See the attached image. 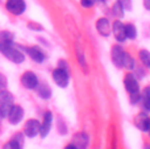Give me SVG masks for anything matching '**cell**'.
Returning <instances> with one entry per match:
<instances>
[{
    "label": "cell",
    "mask_w": 150,
    "mask_h": 149,
    "mask_svg": "<svg viewBox=\"0 0 150 149\" xmlns=\"http://www.w3.org/2000/svg\"><path fill=\"white\" fill-rule=\"evenodd\" d=\"M0 53L5 55V58L13 63H23L25 60V55L21 50L13 45V42H7V41H0Z\"/></svg>",
    "instance_id": "1"
},
{
    "label": "cell",
    "mask_w": 150,
    "mask_h": 149,
    "mask_svg": "<svg viewBox=\"0 0 150 149\" xmlns=\"http://www.w3.org/2000/svg\"><path fill=\"white\" fill-rule=\"evenodd\" d=\"M13 106V95L7 90L0 91V116L7 118Z\"/></svg>",
    "instance_id": "2"
},
{
    "label": "cell",
    "mask_w": 150,
    "mask_h": 149,
    "mask_svg": "<svg viewBox=\"0 0 150 149\" xmlns=\"http://www.w3.org/2000/svg\"><path fill=\"white\" fill-rule=\"evenodd\" d=\"M5 8L8 12H11L15 16H20L25 12L26 4L24 0H7L5 3Z\"/></svg>",
    "instance_id": "3"
},
{
    "label": "cell",
    "mask_w": 150,
    "mask_h": 149,
    "mask_svg": "<svg viewBox=\"0 0 150 149\" xmlns=\"http://www.w3.org/2000/svg\"><path fill=\"white\" fill-rule=\"evenodd\" d=\"M53 79H54L55 84L65 89V87H67L69 81H70V74H69V71L63 70V69L57 67L53 71Z\"/></svg>",
    "instance_id": "4"
},
{
    "label": "cell",
    "mask_w": 150,
    "mask_h": 149,
    "mask_svg": "<svg viewBox=\"0 0 150 149\" xmlns=\"http://www.w3.org/2000/svg\"><path fill=\"white\" fill-rule=\"evenodd\" d=\"M21 84L28 90H34L38 86V78L33 71H25L21 75Z\"/></svg>",
    "instance_id": "5"
},
{
    "label": "cell",
    "mask_w": 150,
    "mask_h": 149,
    "mask_svg": "<svg viewBox=\"0 0 150 149\" xmlns=\"http://www.w3.org/2000/svg\"><path fill=\"white\" fill-rule=\"evenodd\" d=\"M52 123H53V114L50 111H46L44 115L42 123H40V136L42 139H45L49 135L50 128H52Z\"/></svg>",
    "instance_id": "6"
},
{
    "label": "cell",
    "mask_w": 150,
    "mask_h": 149,
    "mask_svg": "<svg viewBox=\"0 0 150 149\" xmlns=\"http://www.w3.org/2000/svg\"><path fill=\"white\" fill-rule=\"evenodd\" d=\"M24 133L26 137H36L40 133V121L36 119H29L24 126Z\"/></svg>",
    "instance_id": "7"
},
{
    "label": "cell",
    "mask_w": 150,
    "mask_h": 149,
    "mask_svg": "<svg viewBox=\"0 0 150 149\" xmlns=\"http://www.w3.org/2000/svg\"><path fill=\"white\" fill-rule=\"evenodd\" d=\"M7 118H8V120H9V123L13 124V126L18 124L21 120H23V118H24V110H23V107H21V106H17V104H13Z\"/></svg>",
    "instance_id": "8"
},
{
    "label": "cell",
    "mask_w": 150,
    "mask_h": 149,
    "mask_svg": "<svg viewBox=\"0 0 150 149\" xmlns=\"http://www.w3.org/2000/svg\"><path fill=\"white\" fill-rule=\"evenodd\" d=\"M23 49H24V52H25L26 54H28L29 57L37 63L44 62L45 58H46V55L44 54V52L37 46H28V48H23Z\"/></svg>",
    "instance_id": "9"
},
{
    "label": "cell",
    "mask_w": 150,
    "mask_h": 149,
    "mask_svg": "<svg viewBox=\"0 0 150 149\" xmlns=\"http://www.w3.org/2000/svg\"><path fill=\"white\" fill-rule=\"evenodd\" d=\"M112 33L117 42H124L127 40L125 36V24H122L120 20H116L112 24Z\"/></svg>",
    "instance_id": "10"
},
{
    "label": "cell",
    "mask_w": 150,
    "mask_h": 149,
    "mask_svg": "<svg viewBox=\"0 0 150 149\" xmlns=\"http://www.w3.org/2000/svg\"><path fill=\"white\" fill-rule=\"evenodd\" d=\"M124 86L127 89V91L129 94H133V92H138L140 91V84H138V81L136 79V77L133 74L128 73L127 75L124 77Z\"/></svg>",
    "instance_id": "11"
},
{
    "label": "cell",
    "mask_w": 150,
    "mask_h": 149,
    "mask_svg": "<svg viewBox=\"0 0 150 149\" xmlns=\"http://www.w3.org/2000/svg\"><path fill=\"white\" fill-rule=\"evenodd\" d=\"M134 124L140 131L142 132H149L150 128V118L145 112H140L134 119Z\"/></svg>",
    "instance_id": "12"
},
{
    "label": "cell",
    "mask_w": 150,
    "mask_h": 149,
    "mask_svg": "<svg viewBox=\"0 0 150 149\" xmlns=\"http://www.w3.org/2000/svg\"><path fill=\"white\" fill-rule=\"evenodd\" d=\"M125 55V50L122 49L120 45H115L112 48V62L117 66V67H122V60Z\"/></svg>",
    "instance_id": "13"
},
{
    "label": "cell",
    "mask_w": 150,
    "mask_h": 149,
    "mask_svg": "<svg viewBox=\"0 0 150 149\" xmlns=\"http://www.w3.org/2000/svg\"><path fill=\"white\" fill-rule=\"evenodd\" d=\"M96 31L101 34L103 37H108L111 34V24L109 20L105 17H101L96 21Z\"/></svg>",
    "instance_id": "14"
},
{
    "label": "cell",
    "mask_w": 150,
    "mask_h": 149,
    "mask_svg": "<svg viewBox=\"0 0 150 149\" xmlns=\"http://www.w3.org/2000/svg\"><path fill=\"white\" fill-rule=\"evenodd\" d=\"M23 143H24L23 135L16 133L12 140L7 141L4 145H3V149H23Z\"/></svg>",
    "instance_id": "15"
},
{
    "label": "cell",
    "mask_w": 150,
    "mask_h": 149,
    "mask_svg": "<svg viewBox=\"0 0 150 149\" xmlns=\"http://www.w3.org/2000/svg\"><path fill=\"white\" fill-rule=\"evenodd\" d=\"M73 144L76 147V149H86L88 145V136L83 132L80 133H76L74 136V143Z\"/></svg>",
    "instance_id": "16"
},
{
    "label": "cell",
    "mask_w": 150,
    "mask_h": 149,
    "mask_svg": "<svg viewBox=\"0 0 150 149\" xmlns=\"http://www.w3.org/2000/svg\"><path fill=\"white\" fill-rule=\"evenodd\" d=\"M37 89V94L40 95V96L42 98V99H50V96H52V89L49 87V84L46 83H42L36 87Z\"/></svg>",
    "instance_id": "17"
},
{
    "label": "cell",
    "mask_w": 150,
    "mask_h": 149,
    "mask_svg": "<svg viewBox=\"0 0 150 149\" xmlns=\"http://www.w3.org/2000/svg\"><path fill=\"white\" fill-rule=\"evenodd\" d=\"M141 102H142L144 110L146 112H150V86H146L141 95Z\"/></svg>",
    "instance_id": "18"
},
{
    "label": "cell",
    "mask_w": 150,
    "mask_h": 149,
    "mask_svg": "<svg viewBox=\"0 0 150 149\" xmlns=\"http://www.w3.org/2000/svg\"><path fill=\"white\" fill-rule=\"evenodd\" d=\"M112 13H113L116 17H120V18L124 17V5L121 4L120 0H117L113 4V7H112Z\"/></svg>",
    "instance_id": "19"
},
{
    "label": "cell",
    "mask_w": 150,
    "mask_h": 149,
    "mask_svg": "<svg viewBox=\"0 0 150 149\" xmlns=\"http://www.w3.org/2000/svg\"><path fill=\"white\" fill-rule=\"evenodd\" d=\"M125 36L129 40H134L137 37V29L133 24H125Z\"/></svg>",
    "instance_id": "20"
},
{
    "label": "cell",
    "mask_w": 150,
    "mask_h": 149,
    "mask_svg": "<svg viewBox=\"0 0 150 149\" xmlns=\"http://www.w3.org/2000/svg\"><path fill=\"white\" fill-rule=\"evenodd\" d=\"M138 55H140L141 62H142L144 65L146 66V67H149V69H150V52H149V50H146V49L140 50Z\"/></svg>",
    "instance_id": "21"
},
{
    "label": "cell",
    "mask_w": 150,
    "mask_h": 149,
    "mask_svg": "<svg viewBox=\"0 0 150 149\" xmlns=\"http://www.w3.org/2000/svg\"><path fill=\"white\" fill-rule=\"evenodd\" d=\"M134 58L132 57L130 54H128L125 52L124 55V60H122V67H127V69H134Z\"/></svg>",
    "instance_id": "22"
},
{
    "label": "cell",
    "mask_w": 150,
    "mask_h": 149,
    "mask_svg": "<svg viewBox=\"0 0 150 149\" xmlns=\"http://www.w3.org/2000/svg\"><path fill=\"white\" fill-rule=\"evenodd\" d=\"M76 57H78V61L80 62V65H82V67L84 69V71H86V67H87V63H86V60H84V54H83L82 49H80L79 46L76 48Z\"/></svg>",
    "instance_id": "23"
},
{
    "label": "cell",
    "mask_w": 150,
    "mask_h": 149,
    "mask_svg": "<svg viewBox=\"0 0 150 149\" xmlns=\"http://www.w3.org/2000/svg\"><path fill=\"white\" fill-rule=\"evenodd\" d=\"M0 41H7V42H13V34L11 32H0Z\"/></svg>",
    "instance_id": "24"
},
{
    "label": "cell",
    "mask_w": 150,
    "mask_h": 149,
    "mask_svg": "<svg viewBox=\"0 0 150 149\" xmlns=\"http://www.w3.org/2000/svg\"><path fill=\"white\" fill-rule=\"evenodd\" d=\"M8 86V81H7V77L4 75V74L0 73V91L1 90H5Z\"/></svg>",
    "instance_id": "25"
},
{
    "label": "cell",
    "mask_w": 150,
    "mask_h": 149,
    "mask_svg": "<svg viewBox=\"0 0 150 149\" xmlns=\"http://www.w3.org/2000/svg\"><path fill=\"white\" fill-rule=\"evenodd\" d=\"M140 100H141V95L138 94V92L130 94V103H132V104H136V103H138Z\"/></svg>",
    "instance_id": "26"
},
{
    "label": "cell",
    "mask_w": 150,
    "mask_h": 149,
    "mask_svg": "<svg viewBox=\"0 0 150 149\" xmlns=\"http://www.w3.org/2000/svg\"><path fill=\"white\" fill-rule=\"evenodd\" d=\"M80 4L83 8H91L95 4V0H80Z\"/></svg>",
    "instance_id": "27"
},
{
    "label": "cell",
    "mask_w": 150,
    "mask_h": 149,
    "mask_svg": "<svg viewBox=\"0 0 150 149\" xmlns=\"http://www.w3.org/2000/svg\"><path fill=\"white\" fill-rule=\"evenodd\" d=\"M120 1H121V4L124 5V8H127V9H130V8H132V4H130V0H120Z\"/></svg>",
    "instance_id": "28"
},
{
    "label": "cell",
    "mask_w": 150,
    "mask_h": 149,
    "mask_svg": "<svg viewBox=\"0 0 150 149\" xmlns=\"http://www.w3.org/2000/svg\"><path fill=\"white\" fill-rule=\"evenodd\" d=\"M144 5L148 11H150V0H144Z\"/></svg>",
    "instance_id": "29"
},
{
    "label": "cell",
    "mask_w": 150,
    "mask_h": 149,
    "mask_svg": "<svg viewBox=\"0 0 150 149\" xmlns=\"http://www.w3.org/2000/svg\"><path fill=\"white\" fill-rule=\"evenodd\" d=\"M65 149H76V147H75L73 143H71V144H67V145H66Z\"/></svg>",
    "instance_id": "30"
},
{
    "label": "cell",
    "mask_w": 150,
    "mask_h": 149,
    "mask_svg": "<svg viewBox=\"0 0 150 149\" xmlns=\"http://www.w3.org/2000/svg\"><path fill=\"white\" fill-rule=\"evenodd\" d=\"M145 149H150V144H146L145 145Z\"/></svg>",
    "instance_id": "31"
},
{
    "label": "cell",
    "mask_w": 150,
    "mask_h": 149,
    "mask_svg": "<svg viewBox=\"0 0 150 149\" xmlns=\"http://www.w3.org/2000/svg\"><path fill=\"white\" fill-rule=\"evenodd\" d=\"M99 1H101V3H105V1H107V0H99Z\"/></svg>",
    "instance_id": "32"
},
{
    "label": "cell",
    "mask_w": 150,
    "mask_h": 149,
    "mask_svg": "<svg viewBox=\"0 0 150 149\" xmlns=\"http://www.w3.org/2000/svg\"><path fill=\"white\" fill-rule=\"evenodd\" d=\"M149 135H150V128H149Z\"/></svg>",
    "instance_id": "33"
},
{
    "label": "cell",
    "mask_w": 150,
    "mask_h": 149,
    "mask_svg": "<svg viewBox=\"0 0 150 149\" xmlns=\"http://www.w3.org/2000/svg\"><path fill=\"white\" fill-rule=\"evenodd\" d=\"M113 149H115V148H113Z\"/></svg>",
    "instance_id": "34"
}]
</instances>
